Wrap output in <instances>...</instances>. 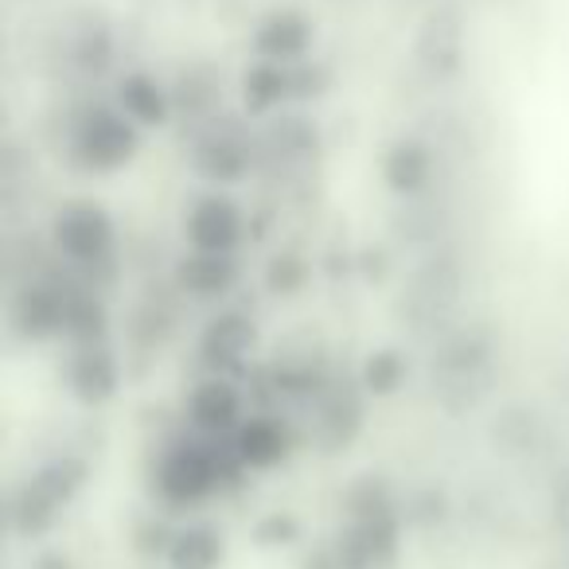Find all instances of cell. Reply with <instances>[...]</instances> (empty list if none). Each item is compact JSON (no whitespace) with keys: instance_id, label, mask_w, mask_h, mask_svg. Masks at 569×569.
Segmentation results:
<instances>
[{"instance_id":"8","label":"cell","mask_w":569,"mask_h":569,"mask_svg":"<svg viewBox=\"0 0 569 569\" xmlns=\"http://www.w3.org/2000/svg\"><path fill=\"white\" fill-rule=\"evenodd\" d=\"M246 219L230 196H199L191 203L188 219H183V234H188L191 250H211V253H234L242 242Z\"/></svg>"},{"instance_id":"18","label":"cell","mask_w":569,"mask_h":569,"mask_svg":"<svg viewBox=\"0 0 569 569\" xmlns=\"http://www.w3.org/2000/svg\"><path fill=\"white\" fill-rule=\"evenodd\" d=\"M433 176V157L421 141H395L382 160V180L395 196H418Z\"/></svg>"},{"instance_id":"13","label":"cell","mask_w":569,"mask_h":569,"mask_svg":"<svg viewBox=\"0 0 569 569\" xmlns=\"http://www.w3.org/2000/svg\"><path fill=\"white\" fill-rule=\"evenodd\" d=\"M253 340H258V328H253L250 317L242 312H219L211 325L199 336V356H203L207 367L222 371V367H234L250 356Z\"/></svg>"},{"instance_id":"6","label":"cell","mask_w":569,"mask_h":569,"mask_svg":"<svg viewBox=\"0 0 569 569\" xmlns=\"http://www.w3.org/2000/svg\"><path fill=\"white\" fill-rule=\"evenodd\" d=\"M191 164L211 183H238L253 164V141L234 121H214L199 133L191 149Z\"/></svg>"},{"instance_id":"17","label":"cell","mask_w":569,"mask_h":569,"mask_svg":"<svg viewBox=\"0 0 569 569\" xmlns=\"http://www.w3.org/2000/svg\"><path fill=\"white\" fill-rule=\"evenodd\" d=\"M168 566L172 569H219L222 558H227V546H222V535L207 522H196V527H183L168 538L164 546Z\"/></svg>"},{"instance_id":"9","label":"cell","mask_w":569,"mask_h":569,"mask_svg":"<svg viewBox=\"0 0 569 569\" xmlns=\"http://www.w3.org/2000/svg\"><path fill=\"white\" fill-rule=\"evenodd\" d=\"M67 382H71V395L87 406H102L118 395L121 387V363L110 351L106 340H87L74 343L71 363H67Z\"/></svg>"},{"instance_id":"3","label":"cell","mask_w":569,"mask_h":569,"mask_svg":"<svg viewBox=\"0 0 569 569\" xmlns=\"http://www.w3.org/2000/svg\"><path fill=\"white\" fill-rule=\"evenodd\" d=\"M137 121L126 118L121 110L110 106H94L79 118L74 126V160L90 172H118L141 149V137H137Z\"/></svg>"},{"instance_id":"16","label":"cell","mask_w":569,"mask_h":569,"mask_svg":"<svg viewBox=\"0 0 569 569\" xmlns=\"http://www.w3.org/2000/svg\"><path fill=\"white\" fill-rule=\"evenodd\" d=\"M234 452L242 468H273L289 452V433L277 418H246L234 429Z\"/></svg>"},{"instance_id":"23","label":"cell","mask_w":569,"mask_h":569,"mask_svg":"<svg viewBox=\"0 0 569 569\" xmlns=\"http://www.w3.org/2000/svg\"><path fill=\"white\" fill-rule=\"evenodd\" d=\"M305 277V266L297 258H277L273 269H269V289L273 293H293L297 284H301Z\"/></svg>"},{"instance_id":"22","label":"cell","mask_w":569,"mask_h":569,"mask_svg":"<svg viewBox=\"0 0 569 569\" xmlns=\"http://www.w3.org/2000/svg\"><path fill=\"white\" fill-rule=\"evenodd\" d=\"M297 538V522L289 515H269L258 527V542L261 546H289Z\"/></svg>"},{"instance_id":"2","label":"cell","mask_w":569,"mask_h":569,"mask_svg":"<svg viewBox=\"0 0 569 569\" xmlns=\"http://www.w3.org/2000/svg\"><path fill=\"white\" fill-rule=\"evenodd\" d=\"M222 476H227V465H222L219 449H214V437L199 433L172 441L160 452L157 488L172 503H199V499H207L219 488Z\"/></svg>"},{"instance_id":"1","label":"cell","mask_w":569,"mask_h":569,"mask_svg":"<svg viewBox=\"0 0 569 569\" xmlns=\"http://www.w3.org/2000/svg\"><path fill=\"white\" fill-rule=\"evenodd\" d=\"M87 480V465L74 457H59L51 465H43L40 472H32L17 488L9 503V522L20 538H36L59 519L67 503L74 499V491Z\"/></svg>"},{"instance_id":"15","label":"cell","mask_w":569,"mask_h":569,"mask_svg":"<svg viewBox=\"0 0 569 569\" xmlns=\"http://www.w3.org/2000/svg\"><path fill=\"white\" fill-rule=\"evenodd\" d=\"M118 110L126 113V118H133L137 126H164L176 106H172V94H168L152 74L133 71L118 82Z\"/></svg>"},{"instance_id":"24","label":"cell","mask_w":569,"mask_h":569,"mask_svg":"<svg viewBox=\"0 0 569 569\" xmlns=\"http://www.w3.org/2000/svg\"><path fill=\"white\" fill-rule=\"evenodd\" d=\"M325 87V71L320 67H293V98H312Z\"/></svg>"},{"instance_id":"7","label":"cell","mask_w":569,"mask_h":569,"mask_svg":"<svg viewBox=\"0 0 569 569\" xmlns=\"http://www.w3.org/2000/svg\"><path fill=\"white\" fill-rule=\"evenodd\" d=\"M67 297L71 284L56 281H28L17 297H12V332L24 340L40 343L51 336L67 332Z\"/></svg>"},{"instance_id":"12","label":"cell","mask_w":569,"mask_h":569,"mask_svg":"<svg viewBox=\"0 0 569 569\" xmlns=\"http://www.w3.org/2000/svg\"><path fill=\"white\" fill-rule=\"evenodd\" d=\"M312 43V24L297 9H277L253 32V51L269 63H297Z\"/></svg>"},{"instance_id":"10","label":"cell","mask_w":569,"mask_h":569,"mask_svg":"<svg viewBox=\"0 0 569 569\" xmlns=\"http://www.w3.org/2000/svg\"><path fill=\"white\" fill-rule=\"evenodd\" d=\"M188 418L199 433L207 437H227L242 426V395H238L234 382H227L222 375L203 379L188 398Z\"/></svg>"},{"instance_id":"20","label":"cell","mask_w":569,"mask_h":569,"mask_svg":"<svg viewBox=\"0 0 569 569\" xmlns=\"http://www.w3.org/2000/svg\"><path fill=\"white\" fill-rule=\"evenodd\" d=\"M214 102H219V79H214L207 67H191V71L180 74V87H176V94H172L176 110L207 113Z\"/></svg>"},{"instance_id":"5","label":"cell","mask_w":569,"mask_h":569,"mask_svg":"<svg viewBox=\"0 0 569 569\" xmlns=\"http://www.w3.org/2000/svg\"><path fill=\"white\" fill-rule=\"evenodd\" d=\"M465 59V12L457 4H433L413 32V63L429 79H449Z\"/></svg>"},{"instance_id":"21","label":"cell","mask_w":569,"mask_h":569,"mask_svg":"<svg viewBox=\"0 0 569 569\" xmlns=\"http://www.w3.org/2000/svg\"><path fill=\"white\" fill-rule=\"evenodd\" d=\"M406 379V359L398 356V351H375L371 359L363 363V387L371 390V395H395L398 387H402Z\"/></svg>"},{"instance_id":"4","label":"cell","mask_w":569,"mask_h":569,"mask_svg":"<svg viewBox=\"0 0 569 569\" xmlns=\"http://www.w3.org/2000/svg\"><path fill=\"white\" fill-rule=\"evenodd\" d=\"M51 242L63 253L71 266L79 269H94L106 266L113 253V219L106 207L98 203H67L63 211L51 219Z\"/></svg>"},{"instance_id":"25","label":"cell","mask_w":569,"mask_h":569,"mask_svg":"<svg viewBox=\"0 0 569 569\" xmlns=\"http://www.w3.org/2000/svg\"><path fill=\"white\" fill-rule=\"evenodd\" d=\"M36 569H71V566H67L63 558H43V561H40V566H36Z\"/></svg>"},{"instance_id":"19","label":"cell","mask_w":569,"mask_h":569,"mask_svg":"<svg viewBox=\"0 0 569 569\" xmlns=\"http://www.w3.org/2000/svg\"><path fill=\"white\" fill-rule=\"evenodd\" d=\"M284 98H293V67L289 63L258 59V63L242 74V102L250 113H269L273 106H281Z\"/></svg>"},{"instance_id":"14","label":"cell","mask_w":569,"mask_h":569,"mask_svg":"<svg viewBox=\"0 0 569 569\" xmlns=\"http://www.w3.org/2000/svg\"><path fill=\"white\" fill-rule=\"evenodd\" d=\"M238 281V261L234 253H211V250H191L176 266V284L191 297H222L230 293Z\"/></svg>"},{"instance_id":"11","label":"cell","mask_w":569,"mask_h":569,"mask_svg":"<svg viewBox=\"0 0 569 569\" xmlns=\"http://www.w3.org/2000/svg\"><path fill=\"white\" fill-rule=\"evenodd\" d=\"M67 63L82 74H102L113 59V32L102 12L82 9L67 20Z\"/></svg>"}]
</instances>
